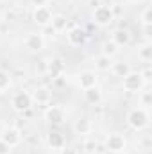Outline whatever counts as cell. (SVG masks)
<instances>
[{
	"label": "cell",
	"mask_w": 152,
	"mask_h": 154,
	"mask_svg": "<svg viewBox=\"0 0 152 154\" xmlns=\"http://www.w3.org/2000/svg\"><path fill=\"white\" fill-rule=\"evenodd\" d=\"M111 41H114L118 47L120 45H127L129 41H131V34H129V31H125V29H116L113 32V39Z\"/></svg>",
	"instance_id": "14"
},
{
	"label": "cell",
	"mask_w": 152,
	"mask_h": 154,
	"mask_svg": "<svg viewBox=\"0 0 152 154\" xmlns=\"http://www.w3.org/2000/svg\"><path fill=\"white\" fill-rule=\"evenodd\" d=\"M111 70L116 77H125L129 72H131V66L127 63H113L111 65Z\"/></svg>",
	"instance_id": "19"
},
{
	"label": "cell",
	"mask_w": 152,
	"mask_h": 154,
	"mask_svg": "<svg viewBox=\"0 0 152 154\" xmlns=\"http://www.w3.org/2000/svg\"><path fill=\"white\" fill-rule=\"evenodd\" d=\"M143 84V79L140 75V72H129L123 77V90L127 91H138Z\"/></svg>",
	"instance_id": "4"
},
{
	"label": "cell",
	"mask_w": 152,
	"mask_h": 154,
	"mask_svg": "<svg viewBox=\"0 0 152 154\" xmlns=\"http://www.w3.org/2000/svg\"><path fill=\"white\" fill-rule=\"evenodd\" d=\"M34 100H36L38 104H47V102L50 100V91H48V88H45V86L38 88V90L34 91Z\"/></svg>",
	"instance_id": "18"
},
{
	"label": "cell",
	"mask_w": 152,
	"mask_h": 154,
	"mask_svg": "<svg viewBox=\"0 0 152 154\" xmlns=\"http://www.w3.org/2000/svg\"><path fill=\"white\" fill-rule=\"evenodd\" d=\"M84 95H86V100H88L90 104H99V102L102 100V95H100V91H99L97 86L86 88V90H84Z\"/></svg>",
	"instance_id": "15"
},
{
	"label": "cell",
	"mask_w": 152,
	"mask_h": 154,
	"mask_svg": "<svg viewBox=\"0 0 152 154\" xmlns=\"http://www.w3.org/2000/svg\"><path fill=\"white\" fill-rule=\"evenodd\" d=\"M84 31L82 29H79V27H75V29H72L70 32H68V41L72 43V45H81L82 41H84Z\"/></svg>",
	"instance_id": "17"
},
{
	"label": "cell",
	"mask_w": 152,
	"mask_h": 154,
	"mask_svg": "<svg viewBox=\"0 0 152 154\" xmlns=\"http://www.w3.org/2000/svg\"><path fill=\"white\" fill-rule=\"evenodd\" d=\"M127 122H129V125H131L132 129L140 131V129H143V127L149 124V115H147L143 109H132V111L127 115Z\"/></svg>",
	"instance_id": "2"
},
{
	"label": "cell",
	"mask_w": 152,
	"mask_h": 154,
	"mask_svg": "<svg viewBox=\"0 0 152 154\" xmlns=\"http://www.w3.org/2000/svg\"><path fill=\"white\" fill-rule=\"evenodd\" d=\"M114 18V13L109 5H97L93 11V20L99 25H109Z\"/></svg>",
	"instance_id": "1"
},
{
	"label": "cell",
	"mask_w": 152,
	"mask_h": 154,
	"mask_svg": "<svg viewBox=\"0 0 152 154\" xmlns=\"http://www.w3.org/2000/svg\"><path fill=\"white\" fill-rule=\"evenodd\" d=\"M141 22H143V25H150L152 23V9L150 7H145V9H143V13H141Z\"/></svg>",
	"instance_id": "25"
},
{
	"label": "cell",
	"mask_w": 152,
	"mask_h": 154,
	"mask_svg": "<svg viewBox=\"0 0 152 154\" xmlns=\"http://www.w3.org/2000/svg\"><path fill=\"white\" fill-rule=\"evenodd\" d=\"M129 2H140V0H129Z\"/></svg>",
	"instance_id": "33"
},
{
	"label": "cell",
	"mask_w": 152,
	"mask_h": 154,
	"mask_svg": "<svg viewBox=\"0 0 152 154\" xmlns=\"http://www.w3.org/2000/svg\"><path fill=\"white\" fill-rule=\"evenodd\" d=\"M79 84H81V88H91V86H95L97 84V75L93 74V72H82L81 75H79Z\"/></svg>",
	"instance_id": "12"
},
{
	"label": "cell",
	"mask_w": 152,
	"mask_h": 154,
	"mask_svg": "<svg viewBox=\"0 0 152 154\" xmlns=\"http://www.w3.org/2000/svg\"><path fill=\"white\" fill-rule=\"evenodd\" d=\"M93 154H102V152H93Z\"/></svg>",
	"instance_id": "34"
},
{
	"label": "cell",
	"mask_w": 152,
	"mask_h": 154,
	"mask_svg": "<svg viewBox=\"0 0 152 154\" xmlns=\"http://www.w3.org/2000/svg\"><path fill=\"white\" fill-rule=\"evenodd\" d=\"M41 34H47V36H52V34H56V31H54V27H52V25L48 23V25H45V27H43V32H41Z\"/></svg>",
	"instance_id": "29"
},
{
	"label": "cell",
	"mask_w": 152,
	"mask_h": 154,
	"mask_svg": "<svg viewBox=\"0 0 152 154\" xmlns=\"http://www.w3.org/2000/svg\"><path fill=\"white\" fill-rule=\"evenodd\" d=\"M2 140H4L7 145L14 147V145H18V143L22 142V133L18 131V127H9V129H5V131H4Z\"/></svg>",
	"instance_id": "7"
},
{
	"label": "cell",
	"mask_w": 152,
	"mask_h": 154,
	"mask_svg": "<svg viewBox=\"0 0 152 154\" xmlns=\"http://www.w3.org/2000/svg\"><path fill=\"white\" fill-rule=\"evenodd\" d=\"M111 65H113V61H111V57H108V56H99L97 59H95V66L99 68V70H102V72H106V70H111Z\"/></svg>",
	"instance_id": "20"
},
{
	"label": "cell",
	"mask_w": 152,
	"mask_h": 154,
	"mask_svg": "<svg viewBox=\"0 0 152 154\" xmlns=\"http://www.w3.org/2000/svg\"><path fill=\"white\" fill-rule=\"evenodd\" d=\"M9 84H11V77H9V74L4 72V70H0V91L5 90V88H9Z\"/></svg>",
	"instance_id": "24"
},
{
	"label": "cell",
	"mask_w": 152,
	"mask_h": 154,
	"mask_svg": "<svg viewBox=\"0 0 152 154\" xmlns=\"http://www.w3.org/2000/svg\"><path fill=\"white\" fill-rule=\"evenodd\" d=\"M143 145H145V147H149V145H150V142H149V134L143 138Z\"/></svg>",
	"instance_id": "31"
},
{
	"label": "cell",
	"mask_w": 152,
	"mask_h": 154,
	"mask_svg": "<svg viewBox=\"0 0 152 154\" xmlns=\"http://www.w3.org/2000/svg\"><path fill=\"white\" fill-rule=\"evenodd\" d=\"M140 75H141V79H143V81H147V82H149V81L152 79V70L149 68V66H147V68H145V70H143Z\"/></svg>",
	"instance_id": "28"
},
{
	"label": "cell",
	"mask_w": 152,
	"mask_h": 154,
	"mask_svg": "<svg viewBox=\"0 0 152 154\" xmlns=\"http://www.w3.org/2000/svg\"><path fill=\"white\" fill-rule=\"evenodd\" d=\"M82 149H84L88 154L97 152V142H95L93 138H90V140H84V143H82Z\"/></svg>",
	"instance_id": "23"
},
{
	"label": "cell",
	"mask_w": 152,
	"mask_h": 154,
	"mask_svg": "<svg viewBox=\"0 0 152 154\" xmlns=\"http://www.w3.org/2000/svg\"><path fill=\"white\" fill-rule=\"evenodd\" d=\"M63 154H75L74 149H63Z\"/></svg>",
	"instance_id": "32"
},
{
	"label": "cell",
	"mask_w": 152,
	"mask_h": 154,
	"mask_svg": "<svg viewBox=\"0 0 152 154\" xmlns=\"http://www.w3.org/2000/svg\"><path fill=\"white\" fill-rule=\"evenodd\" d=\"M65 118V111L61 106H50L47 109V120L52 122V124H61Z\"/></svg>",
	"instance_id": "9"
},
{
	"label": "cell",
	"mask_w": 152,
	"mask_h": 154,
	"mask_svg": "<svg viewBox=\"0 0 152 154\" xmlns=\"http://www.w3.org/2000/svg\"><path fill=\"white\" fill-rule=\"evenodd\" d=\"M50 25L54 27L56 32H57V31H65L66 25H68V20H66V16H63V14H56V16H52Z\"/></svg>",
	"instance_id": "16"
},
{
	"label": "cell",
	"mask_w": 152,
	"mask_h": 154,
	"mask_svg": "<svg viewBox=\"0 0 152 154\" xmlns=\"http://www.w3.org/2000/svg\"><path fill=\"white\" fill-rule=\"evenodd\" d=\"M34 22L39 23L41 27H45V25H48L52 22V13H50V9L47 5H36V9H34Z\"/></svg>",
	"instance_id": "5"
},
{
	"label": "cell",
	"mask_w": 152,
	"mask_h": 154,
	"mask_svg": "<svg viewBox=\"0 0 152 154\" xmlns=\"http://www.w3.org/2000/svg\"><path fill=\"white\" fill-rule=\"evenodd\" d=\"M48 143H50V147H52V149H65L66 140H65V136H63L61 133L54 131V133H50V134H48Z\"/></svg>",
	"instance_id": "13"
},
{
	"label": "cell",
	"mask_w": 152,
	"mask_h": 154,
	"mask_svg": "<svg viewBox=\"0 0 152 154\" xmlns=\"http://www.w3.org/2000/svg\"><path fill=\"white\" fill-rule=\"evenodd\" d=\"M48 0H32V4H36V5H45Z\"/></svg>",
	"instance_id": "30"
},
{
	"label": "cell",
	"mask_w": 152,
	"mask_h": 154,
	"mask_svg": "<svg viewBox=\"0 0 152 154\" xmlns=\"http://www.w3.org/2000/svg\"><path fill=\"white\" fill-rule=\"evenodd\" d=\"M45 45V39H43V34H38V32H32L25 38V47L32 52H39Z\"/></svg>",
	"instance_id": "8"
},
{
	"label": "cell",
	"mask_w": 152,
	"mask_h": 154,
	"mask_svg": "<svg viewBox=\"0 0 152 154\" xmlns=\"http://www.w3.org/2000/svg\"><path fill=\"white\" fill-rule=\"evenodd\" d=\"M0 154H11V145H7L4 140H0Z\"/></svg>",
	"instance_id": "27"
},
{
	"label": "cell",
	"mask_w": 152,
	"mask_h": 154,
	"mask_svg": "<svg viewBox=\"0 0 152 154\" xmlns=\"http://www.w3.org/2000/svg\"><path fill=\"white\" fill-rule=\"evenodd\" d=\"M138 56H140V59H143V61H150L152 59V45L141 47L140 52H138Z\"/></svg>",
	"instance_id": "22"
},
{
	"label": "cell",
	"mask_w": 152,
	"mask_h": 154,
	"mask_svg": "<svg viewBox=\"0 0 152 154\" xmlns=\"http://www.w3.org/2000/svg\"><path fill=\"white\" fill-rule=\"evenodd\" d=\"M118 52V45L114 43V41H106L104 45H102V54L104 56H108V57H111Z\"/></svg>",
	"instance_id": "21"
},
{
	"label": "cell",
	"mask_w": 152,
	"mask_h": 154,
	"mask_svg": "<svg viewBox=\"0 0 152 154\" xmlns=\"http://www.w3.org/2000/svg\"><path fill=\"white\" fill-rule=\"evenodd\" d=\"M47 70L50 72L52 77H59L63 74V70H65V61H63L61 57H54V59L47 65Z\"/></svg>",
	"instance_id": "10"
},
{
	"label": "cell",
	"mask_w": 152,
	"mask_h": 154,
	"mask_svg": "<svg viewBox=\"0 0 152 154\" xmlns=\"http://www.w3.org/2000/svg\"><path fill=\"white\" fill-rule=\"evenodd\" d=\"M95 4H99V0H95Z\"/></svg>",
	"instance_id": "35"
},
{
	"label": "cell",
	"mask_w": 152,
	"mask_h": 154,
	"mask_svg": "<svg viewBox=\"0 0 152 154\" xmlns=\"http://www.w3.org/2000/svg\"><path fill=\"white\" fill-rule=\"evenodd\" d=\"M106 147L111 152H122L125 149V140L122 134H109L106 140Z\"/></svg>",
	"instance_id": "6"
},
{
	"label": "cell",
	"mask_w": 152,
	"mask_h": 154,
	"mask_svg": "<svg viewBox=\"0 0 152 154\" xmlns=\"http://www.w3.org/2000/svg\"><path fill=\"white\" fill-rule=\"evenodd\" d=\"M11 104H13V108L16 111H27L31 108V104H32V97L27 91H18V93L13 95Z\"/></svg>",
	"instance_id": "3"
},
{
	"label": "cell",
	"mask_w": 152,
	"mask_h": 154,
	"mask_svg": "<svg viewBox=\"0 0 152 154\" xmlns=\"http://www.w3.org/2000/svg\"><path fill=\"white\" fill-rule=\"evenodd\" d=\"M74 129H75L77 134H86V133H90V131H91V120H90L88 116H81L79 120H75Z\"/></svg>",
	"instance_id": "11"
},
{
	"label": "cell",
	"mask_w": 152,
	"mask_h": 154,
	"mask_svg": "<svg viewBox=\"0 0 152 154\" xmlns=\"http://www.w3.org/2000/svg\"><path fill=\"white\" fill-rule=\"evenodd\" d=\"M141 100H143V106H150V102H152V91H145L143 93V97H141Z\"/></svg>",
	"instance_id": "26"
},
{
	"label": "cell",
	"mask_w": 152,
	"mask_h": 154,
	"mask_svg": "<svg viewBox=\"0 0 152 154\" xmlns=\"http://www.w3.org/2000/svg\"><path fill=\"white\" fill-rule=\"evenodd\" d=\"M0 2H4V0H0Z\"/></svg>",
	"instance_id": "36"
}]
</instances>
